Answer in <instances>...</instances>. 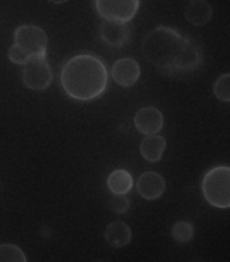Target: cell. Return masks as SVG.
Masks as SVG:
<instances>
[{"instance_id": "cell-1", "label": "cell", "mask_w": 230, "mask_h": 262, "mask_svg": "<svg viewBox=\"0 0 230 262\" xmlns=\"http://www.w3.org/2000/svg\"><path fill=\"white\" fill-rule=\"evenodd\" d=\"M61 83L73 100L93 101L107 89L108 72L104 62L96 55H74L62 68Z\"/></svg>"}, {"instance_id": "cell-2", "label": "cell", "mask_w": 230, "mask_h": 262, "mask_svg": "<svg viewBox=\"0 0 230 262\" xmlns=\"http://www.w3.org/2000/svg\"><path fill=\"white\" fill-rule=\"evenodd\" d=\"M190 38L178 30L159 26L145 35L141 51L150 63L167 74H173L174 65Z\"/></svg>"}, {"instance_id": "cell-3", "label": "cell", "mask_w": 230, "mask_h": 262, "mask_svg": "<svg viewBox=\"0 0 230 262\" xmlns=\"http://www.w3.org/2000/svg\"><path fill=\"white\" fill-rule=\"evenodd\" d=\"M202 192L208 205L217 208L230 207V168L227 165L214 167L202 180Z\"/></svg>"}, {"instance_id": "cell-4", "label": "cell", "mask_w": 230, "mask_h": 262, "mask_svg": "<svg viewBox=\"0 0 230 262\" xmlns=\"http://www.w3.org/2000/svg\"><path fill=\"white\" fill-rule=\"evenodd\" d=\"M22 81L31 90H45L53 81L46 55H31L23 63Z\"/></svg>"}, {"instance_id": "cell-5", "label": "cell", "mask_w": 230, "mask_h": 262, "mask_svg": "<svg viewBox=\"0 0 230 262\" xmlns=\"http://www.w3.org/2000/svg\"><path fill=\"white\" fill-rule=\"evenodd\" d=\"M14 45L22 49L29 57L46 55L49 39L44 29L35 25H22L15 30Z\"/></svg>"}, {"instance_id": "cell-6", "label": "cell", "mask_w": 230, "mask_h": 262, "mask_svg": "<svg viewBox=\"0 0 230 262\" xmlns=\"http://www.w3.org/2000/svg\"><path fill=\"white\" fill-rule=\"evenodd\" d=\"M139 0H94L101 18L119 23H130L139 10Z\"/></svg>"}, {"instance_id": "cell-7", "label": "cell", "mask_w": 230, "mask_h": 262, "mask_svg": "<svg viewBox=\"0 0 230 262\" xmlns=\"http://www.w3.org/2000/svg\"><path fill=\"white\" fill-rule=\"evenodd\" d=\"M133 124L144 136L158 135V132H160L164 125V117L158 108L147 106L136 112V115L133 117Z\"/></svg>"}, {"instance_id": "cell-8", "label": "cell", "mask_w": 230, "mask_h": 262, "mask_svg": "<svg viewBox=\"0 0 230 262\" xmlns=\"http://www.w3.org/2000/svg\"><path fill=\"white\" fill-rule=\"evenodd\" d=\"M140 66L133 58H121L112 66V78L119 86L131 88L140 78Z\"/></svg>"}, {"instance_id": "cell-9", "label": "cell", "mask_w": 230, "mask_h": 262, "mask_svg": "<svg viewBox=\"0 0 230 262\" xmlns=\"http://www.w3.org/2000/svg\"><path fill=\"white\" fill-rule=\"evenodd\" d=\"M137 192L147 201H155L163 196L165 191V180L162 175L154 171H148L139 176L137 179Z\"/></svg>"}, {"instance_id": "cell-10", "label": "cell", "mask_w": 230, "mask_h": 262, "mask_svg": "<svg viewBox=\"0 0 230 262\" xmlns=\"http://www.w3.org/2000/svg\"><path fill=\"white\" fill-rule=\"evenodd\" d=\"M101 39L112 47H122L131 38V27L128 23L105 20L100 30Z\"/></svg>"}, {"instance_id": "cell-11", "label": "cell", "mask_w": 230, "mask_h": 262, "mask_svg": "<svg viewBox=\"0 0 230 262\" xmlns=\"http://www.w3.org/2000/svg\"><path fill=\"white\" fill-rule=\"evenodd\" d=\"M202 63V51L197 43L189 40L174 65V73H189L198 69Z\"/></svg>"}, {"instance_id": "cell-12", "label": "cell", "mask_w": 230, "mask_h": 262, "mask_svg": "<svg viewBox=\"0 0 230 262\" xmlns=\"http://www.w3.org/2000/svg\"><path fill=\"white\" fill-rule=\"evenodd\" d=\"M184 18L197 27L207 25L213 18V7L207 0H191L184 8Z\"/></svg>"}, {"instance_id": "cell-13", "label": "cell", "mask_w": 230, "mask_h": 262, "mask_svg": "<svg viewBox=\"0 0 230 262\" xmlns=\"http://www.w3.org/2000/svg\"><path fill=\"white\" fill-rule=\"evenodd\" d=\"M104 237L107 244L112 248H124L132 241V230L126 222L115 221V222H111L107 226Z\"/></svg>"}, {"instance_id": "cell-14", "label": "cell", "mask_w": 230, "mask_h": 262, "mask_svg": "<svg viewBox=\"0 0 230 262\" xmlns=\"http://www.w3.org/2000/svg\"><path fill=\"white\" fill-rule=\"evenodd\" d=\"M167 143L165 139L159 135H150L144 137L140 144V154L147 162L156 163L163 158Z\"/></svg>"}, {"instance_id": "cell-15", "label": "cell", "mask_w": 230, "mask_h": 262, "mask_svg": "<svg viewBox=\"0 0 230 262\" xmlns=\"http://www.w3.org/2000/svg\"><path fill=\"white\" fill-rule=\"evenodd\" d=\"M107 186L113 195H127L132 190V175L126 169H116L109 175Z\"/></svg>"}, {"instance_id": "cell-16", "label": "cell", "mask_w": 230, "mask_h": 262, "mask_svg": "<svg viewBox=\"0 0 230 262\" xmlns=\"http://www.w3.org/2000/svg\"><path fill=\"white\" fill-rule=\"evenodd\" d=\"M171 235H173L174 241L178 242V244H187L194 237V226L190 222L179 221L171 229Z\"/></svg>"}, {"instance_id": "cell-17", "label": "cell", "mask_w": 230, "mask_h": 262, "mask_svg": "<svg viewBox=\"0 0 230 262\" xmlns=\"http://www.w3.org/2000/svg\"><path fill=\"white\" fill-rule=\"evenodd\" d=\"M0 262H27L25 251L14 244L0 245Z\"/></svg>"}, {"instance_id": "cell-18", "label": "cell", "mask_w": 230, "mask_h": 262, "mask_svg": "<svg viewBox=\"0 0 230 262\" xmlns=\"http://www.w3.org/2000/svg\"><path fill=\"white\" fill-rule=\"evenodd\" d=\"M214 94L219 101L229 102L230 101V74H223L219 77L213 86Z\"/></svg>"}, {"instance_id": "cell-19", "label": "cell", "mask_w": 230, "mask_h": 262, "mask_svg": "<svg viewBox=\"0 0 230 262\" xmlns=\"http://www.w3.org/2000/svg\"><path fill=\"white\" fill-rule=\"evenodd\" d=\"M109 208L116 214H124L130 208V201L127 199L126 195H115L109 201Z\"/></svg>"}, {"instance_id": "cell-20", "label": "cell", "mask_w": 230, "mask_h": 262, "mask_svg": "<svg viewBox=\"0 0 230 262\" xmlns=\"http://www.w3.org/2000/svg\"><path fill=\"white\" fill-rule=\"evenodd\" d=\"M29 55L26 54L22 49H19L16 45H12L8 50V59L12 62V63H16V65H23L26 61H27Z\"/></svg>"}, {"instance_id": "cell-21", "label": "cell", "mask_w": 230, "mask_h": 262, "mask_svg": "<svg viewBox=\"0 0 230 262\" xmlns=\"http://www.w3.org/2000/svg\"><path fill=\"white\" fill-rule=\"evenodd\" d=\"M47 2H50L53 4H64L66 2H69V0H47Z\"/></svg>"}]
</instances>
